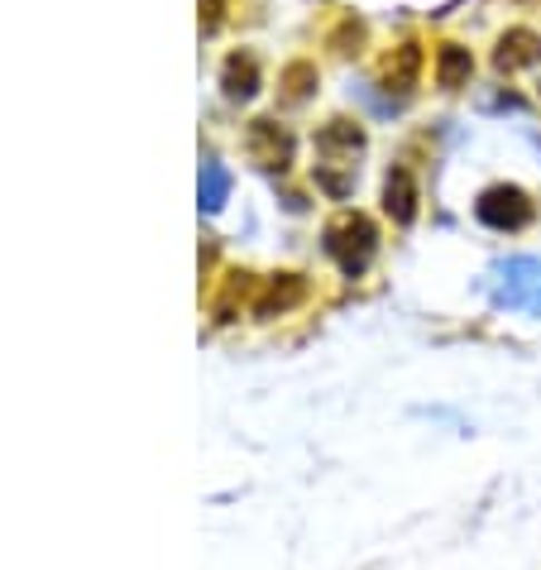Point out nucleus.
Masks as SVG:
<instances>
[{
    "mask_svg": "<svg viewBox=\"0 0 541 570\" xmlns=\"http://www.w3.org/2000/svg\"><path fill=\"white\" fill-rule=\"evenodd\" d=\"M226 193H230V173L220 168V164H206L201 168V207L216 212L220 202H226Z\"/></svg>",
    "mask_w": 541,
    "mask_h": 570,
    "instance_id": "6",
    "label": "nucleus"
},
{
    "mask_svg": "<svg viewBox=\"0 0 541 570\" xmlns=\"http://www.w3.org/2000/svg\"><path fill=\"white\" fill-rule=\"evenodd\" d=\"M388 216L393 220H412V212H417V193H412V173L407 168H393L388 173Z\"/></svg>",
    "mask_w": 541,
    "mask_h": 570,
    "instance_id": "3",
    "label": "nucleus"
},
{
    "mask_svg": "<svg viewBox=\"0 0 541 570\" xmlns=\"http://www.w3.org/2000/svg\"><path fill=\"white\" fill-rule=\"evenodd\" d=\"M460 77H470V53L455 49V43H445L441 58H436V82L441 87H460Z\"/></svg>",
    "mask_w": 541,
    "mask_h": 570,
    "instance_id": "4",
    "label": "nucleus"
},
{
    "mask_svg": "<svg viewBox=\"0 0 541 570\" xmlns=\"http://www.w3.org/2000/svg\"><path fill=\"white\" fill-rule=\"evenodd\" d=\"M518 62H537V35H528V29L508 35L499 49V68H518Z\"/></svg>",
    "mask_w": 541,
    "mask_h": 570,
    "instance_id": "5",
    "label": "nucleus"
},
{
    "mask_svg": "<svg viewBox=\"0 0 541 570\" xmlns=\"http://www.w3.org/2000/svg\"><path fill=\"white\" fill-rule=\"evenodd\" d=\"M226 91H230V97H249V91H254V68H249V62H230V68H226Z\"/></svg>",
    "mask_w": 541,
    "mask_h": 570,
    "instance_id": "7",
    "label": "nucleus"
},
{
    "mask_svg": "<svg viewBox=\"0 0 541 570\" xmlns=\"http://www.w3.org/2000/svg\"><path fill=\"white\" fill-rule=\"evenodd\" d=\"M499 297L503 307H528L541 312V259H508L499 268Z\"/></svg>",
    "mask_w": 541,
    "mask_h": 570,
    "instance_id": "1",
    "label": "nucleus"
},
{
    "mask_svg": "<svg viewBox=\"0 0 541 570\" xmlns=\"http://www.w3.org/2000/svg\"><path fill=\"white\" fill-rule=\"evenodd\" d=\"M480 220L499 230H518L532 220V202L518 193V187H493V193L480 197Z\"/></svg>",
    "mask_w": 541,
    "mask_h": 570,
    "instance_id": "2",
    "label": "nucleus"
}]
</instances>
